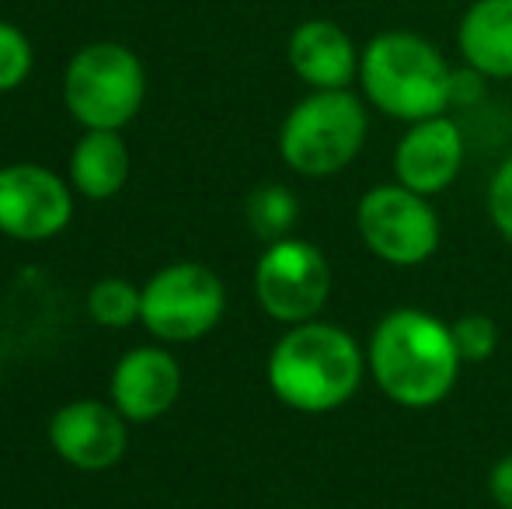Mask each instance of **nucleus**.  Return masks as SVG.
I'll use <instances>...</instances> for the list:
<instances>
[{
  "label": "nucleus",
  "instance_id": "6ab92c4d",
  "mask_svg": "<svg viewBox=\"0 0 512 509\" xmlns=\"http://www.w3.org/2000/svg\"><path fill=\"white\" fill-rule=\"evenodd\" d=\"M453 342H457V353L464 363H481L492 360L495 349H499V325L488 314H460L453 321Z\"/></svg>",
  "mask_w": 512,
  "mask_h": 509
},
{
  "label": "nucleus",
  "instance_id": "20e7f679",
  "mask_svg": "<svg viewBox=\"0 0 512 509\" xmlns=\"http://www.w3.org/2000/svg\"><path fill=\"white\" fill-rule=\"evenodd\" d=\"M370 136L366 98L352 88L310 91L279 126V157L300 178H331L359 157Z\"/></svg>",
  "mask_w": 512,
  "mask_h": 509
},
{
  "label": "nucleus",
  "instance_id": "9b49d317",
  "mask_svg": "<svg viewBox=\"0 0 512 509\" xmlns=\"http://www.w3.org/2000/svg\"><path fill=\"white\" fill-rule=\"evenodd\" d=\"M126 415L98 398H81L63 405L49 422L53 450L81 471H105L122 461L129 443Z\"/></svg>",
  "mask_w": 512,
  "mask_h": 509
},
{
  "label": "nucleus",
  "instance_id": "aec40b11",
  "mask_svg": "<svg viewBox=\"0 0 512 509\" xmlns=\"http://www.w3.org/2000/svg\"><path fill=\"white\" fill-rule=\"evenodd\" d=\"M488 217H492L495 231L512 245V154L495 168L492 182H488Z\"/></svg>",
  "mask_w": 512,
  "mask_h": 509
},
{
  "label": "nucleus",
  "instance_id": "4468645a",
  "mask_svg": "<svg viewBox=\"0 0 512 509\" xmlns=\"http://www.w3.org/2000/svg\"><path fill=\"white\" fill-rule=\"evenodd\" d=\"M457 53L488 81H512V0H471L457 21Z\"/></svg>",
  "mask_w": 512,
  "mask_h": 509
},
{
  "label": "nucleus",
  "instance_id": "dca6fc26",
  "mask_svg": "<svg viewBox=\"0 0 512 509\" xmlns=\"http://www.w3.org/2000/svg\"><path fill=\"white\" fill-rule=\"evenodd\" d=\"M244 217H248L251 234L272 245V241H283L293 234L300 220V203L286 185H262L244 203Z\"/></svg>",
  "mask_w": 512,
  "mask_h": 509
},
{
  "label": "nucleus",
  "instance_id": "9d476101",
  "mask_svg": "<svg viewBox=\"0 0 512 509\" xmlns=\"http://www.w3.org/2000/svg\"><path fill=\"white\" fill-rule=\"evenodd\" d=\"M467 157V140L460 123L450 116H432L411 123L394 147V182L418 196H439L460 178Z\"/></svg>",
  "mask_w": 512,
  "mask_h": 509
},
{
  "label": "nucleus",
  "instance_id": "7ed1b4c3",
  "mask_svg": "<svg viewBox=\"0 0 512 509\" xmlns=\"http://www.w3.org/2000/svg\"><path fill=\"white\" fill-rule=\"evenodd\" d=\"M366 349L331 321L290 325L269 353V387L286 408L304 415L338 412L366 377Z\"/></svg>",
  "mask_w": 512,
  "mask_h": 509
},
{
  "label": "nucleus",
  "instance_id": "f8f14e48",
  "mask_svg": "<svg viewBox=\"0 0 512 509\" xmlns=\"http://www.w3.org/2000/svg\"><path fill=\"white\" fill-rule=\"evenodd\" d=\"M359 53L352 35L331 18L300 21L286 39V63L310 91L352 88L359 81Z\"/></svg>",
  "mask_w": 512,
  "mask_h": 509
},
{
  "label": "nucleus",
  "instance_id": "f3484780",
  "mask_svg": "<svg viewBox=\"0 0 512 509\" xmlns=\"http://www.w3.org/2000/svg\"><path fill=\"white\" fill-rule=\"evenodd\" d=\"M140 286H133L129 279H98L88 293V311L98 325L105 328H129L133 321H140Z\"/></svg>",
  "mask_w": 512,
  "mask_h": 509
},
{
  "label": "nucleus",
  "instance_id": "ddd939ff",
  "mask_svg": "<svg viewBox=\"0 0 512 509\" xmlns=\"http://www.w3.org/2000/svg\"><path fill=\"white\" fill-rule=\"evenodd\" d=\"M182 394V367L161 346L129 349L112 374V405L129 422H150L171 412Z\"/></svg>",
  "mask_w": 512,
  "mask_h": 509
},
{
  "label": "nucleus",
  "instance_id": "39448f33",
  "mask_svg": "<svg viewBox=\"0 0 512 509\" xmlns=\"http://www.w3.org/2000/svg\"><path fill=\"white\" fill-rule=\"evenodd\" d=\"M147 98V74L133 49L119 42H91L63 74V102L84 129H122Z\"/></svg>",
  "mask_w": 512,
  "mask_h": 509
},
{
  "label": "nucleus",
  "instance_id": "1a4fd4ad",
  "mask_svg": "<svg viewBox=\"0 0 512 509\" xmlns=\"http://www.w3.org/2000/svg\"><path fill=\"white\" fill-rule=\"evenodd\" d=\"M74 217V185L42 164L0 168V234L14 241H49Z\"/></svg>",
  "mask_w": 512,
  "mask_h": 509
},
{
  "label": "nucleus",
  "instance_id": "0eeeda50",
  "mask_svg": "<svg viewBox=\"0 0 512 509\" xmlns=\"http://www.w3.org/2000/svg\"><path fill=\"white\" fill-rule=\"evenodd\" d=\"M356 231L380 262L415 269L436 255L443 227L429 196H418L401 182H384L359 196Z\"/></svg>",
  "mask_w": 512,
  "mask_h": 509
},
{
  "label": "nucleus",
  "instance_id": "423d86ee",
  "mask_svg": "<svg viewBox=\"0 0 512 509\" xmlns=\"http://www.w3.org/2000/svg\"><path fill=\"white\" fill-rule=\"evenodd\" d=\"M140 321L161 342H196L227 311L223 279L203 262H171L140 286Z\"/></svg>",
  "mask_w": 512,
  "mask_h": 509
},
{
  "label": "nucleus",
  "instance_id": "a211bd4d",
  "mask_svg": "<svg viewBox=\"0 0 512 509\" xmlns=\"http://www.w3.org/2000/svg\"><path fill=\"white\" fill-rule=\"evenodd\" d=\"M32 63L35 53L28 35L11 21H0V95L21 88L32 74Z\"/></svg>",
  "mask_w": 512,
  "mask_h": 509
},
{
  "label": "nucleus",
  "instance_id": "412c9836",
  "mask_svg": "<svg viewBox=\"0 0 512 509\" xmlns=\"http://www.w3.org/2000/svg\"><path fill=\"white\" fill-rule=\"evenodd\" d=\"M488 496L499 509H512V454L499 457L488 471Z\"/></svg>",
  "mask_w": 512,
  "mask_h": 509
},
{
  "label": "nucleus",
  "instance_id": "4be33fe9",
  "mask_svg": "<svg viewBox=\"0 0 512 509\" xmlns=\"http://www.w3.org/2000/svg\"><path fill=\"white\" fill-rule=\"evenodd\" d=\"M485 81H488V77H481L478 70L460 67L457 77H453V105L481 102V95H485Z\"/></svg>",
  "mask_w": 512,
  "mask_h": 509
},
{
  "label": "nucleus",
  "instance_id": "f03ea898",
  "mask_svg": "<svg viewBox=\"0 0 512 509\" xmlns=\"http://www.w3.org/2000/svg\"><path fill=\"white\" fill-rule=\"evenodd\" d=\"M453 63L432 39L411 28L377 32L359 53V95L380 116L422 123L453 109Z\"/></svg>",
  "mask_w": 512,
  "mask_h": 509
},
{
  "label": "nucleus",
  "instance_id": "6e6552de",
  "mask_svg": "<svg viewBox=\"0 0 512 509\" xmlns=\"http://www.w3.org/2000/svg\"><path fill=\"white\" fill-rule=\"evenodd\" d=\"M255 297L279 325H304L324 311L331 297V265L304 238L272 241L255 265Z\"/></svg>",
  "mask_w": 512,
  "mask_h": 509
},
{
  "label": "nucleus",
  "instance_id": "2eb2a0df",
  "mask_svg": "<svg viewBox=\"0 0 512 509\" xmlns=\"http://www.w3.org/2000/svg\"><path fill=\"white\" fill-rule=\"evenodd\" d=\"M129 147L119 129H88L70 154V185L84 199H112L129 178Z\"/></svg>",
  "mask_w": 512,
  "mask_h": 509
},
{
  "label": "nucleus",
  "instance_id": "f257e3e1",
  "mask_svg": "<svg viewBox=\"0 0 512 509\" xmlns=\"http://www.w3.org/2000/svg\"><path fill=\"white\" fill-rule=\"evenodd\" d=\"M366 367L387 401L425 412L450 398L464 360L443 318L422 307H394L373 328Z\"/></svg>",
  "mask_w": 512,
  "mask_h": 509
}]
</instances>
